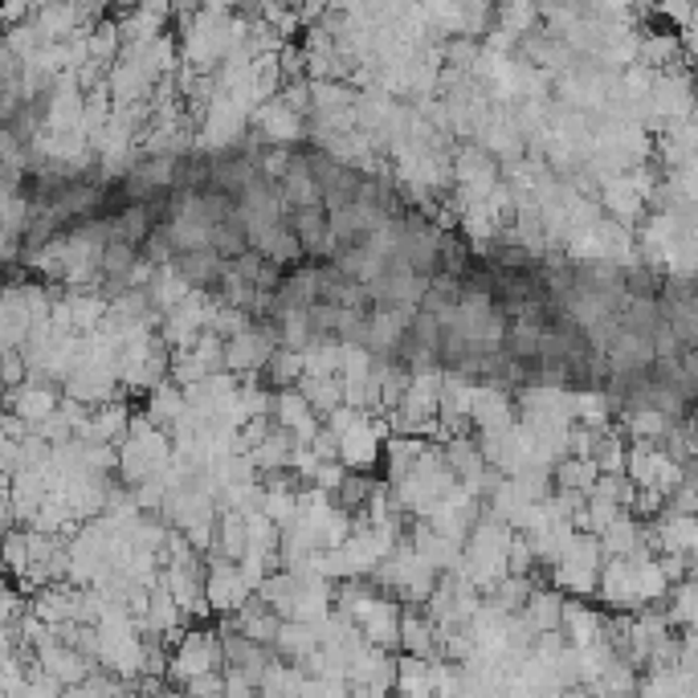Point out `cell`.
<instances>
[{"mask_svg":"<svg viewBox=\"0 0 698 698\" xmlns=\"http://www.w3.org/2000/svg\"><path fill=\"white\" fill-rule=\"evenodd\" d=\"M433 662H426V658H401L396 662V690L392 695L396 698H433Z\"/></svg>","mask_w":698,"mask_h":698,"instance_id":"3","label":"cell"},{"mask_svg":"<svg viewBox=\"0 0 698 698\" xmlns=\"http://www.w3.org/2000/svg\"><path fill=\"white\" fill-rule=\"evenodd\" d=\"M225 662V642L213 630H188L180 633V642L168 658V678L180 686H192L196 678L217 674V665Z\"/></svg>","mask_w":698,"mask_h":698,"instance_id":"1","label":"cell"},{"mask_svg":"<svg viewBox=\"0 0 698 698\" xmlns=\"http://www.w3.org/2000/svg\"><path fill=\"white\" fill-rule=\"evenodd\" d=\"M205 593H208V609L225 617H238L250 600H254V588L241 572V563L233 560H213L205 576Z\"/></svg>","mask_w":698,"mask_h":698,"instance_id":"2","label":"cell"}]
</instances>
